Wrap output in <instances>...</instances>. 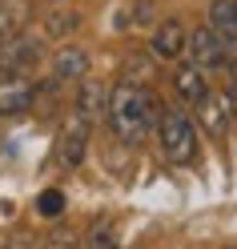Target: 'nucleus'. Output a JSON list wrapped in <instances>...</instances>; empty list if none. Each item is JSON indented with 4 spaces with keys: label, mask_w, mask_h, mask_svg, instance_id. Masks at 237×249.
Listing matches in <instances>:
<instances>
[{
    "label": "nucleus",
    "mask_w": 237,
    "mask_h": 249,
    "mask_svg": "<svg viewBox=\"0 0 237 249\" xmlns=\"http://www.w3.org/2000/svg\"><path fill=\"white\" fill-rule=\"evenodd\" d=\"M28 24V0H0V40Z\"/></svg>",
    "instance_id": "nucleus-13"
},
{
    "label": "nucleus",
    "mask_w": 237,
    "mask_h": 249,
    "mask_svg": "<svg viewBox=\"0 0 237 249\" xmlns=\"http://www.w3.org/2000/svg\"><path fill=\"white\" fill-rule=\"evenodd\" d=\"M173 89H177V97L197 105L205 92H209V76H205L197 65H177V72H173Z\"/></svg>",
    "instance_id": "nucleus-11"
},
{
    "label": "nucleus",
    "mask_w": 237,
    "mask_h": 249,
    "mask_svg": "<svg viewBox=\"0 0 237 249\" xmlns=\"http://www.w3.org/2000/svg\"><path fill=\"white\" fill-rule=\"evenodd\" d=\"M185 24L181 20H165V24H157L153 28V40H149V53L157 60H177L181 49H185Z\"/></svg>",
    "instance_id": "nucleus-10"
},
{
    "label": "nucleus",
    "mask_w": 237,
    "mask_h": 249,
    "mask_svg": "<svg viewBox=\"0 0 237 249\" xmlns=\"http://www.w3.org/2000/svg\"><path fill=\"white\" fill-rule=\"evenodd\" d=\"M225 69H229V97L237 105V36H225Z\"/></svg>",
    "instance_id": "nucleus-18"
},
{
    "label": "nucleus",
    "mask_w": 237,
    "mask_h": 249,
    "mask_svg": "<svg viewBox=\"0 0 237 249\" xmlns=\"http://www.w3.org/2000/svg\"><path fill=\"white\" fill-rule=\"evenodd\" d=\"M81 24H85V17H81L76 8H56V12H49V17H44L40 36H49V40H65V36H73Z\"/></svg>",
    "instance_id": "nucleus-12"
},
{
    "label": "nucleus",
    "mask_w": 237,
    "mask_h": 249,
    "mask_svg": "<svg viewBox=\"0 0 237 249\" xmlns=\"http://www.w3.org/2000/svg\"><path fill=\"white\" fill-rule=\"evenodd\" d=\"M44 249H81V241H76V233H73V229L53 225V233L44 237Z\"/></svg>",
    "instance_id": "nucleus-17"
},
{
    "label": "nucleus",
    "mask_w": 237,
    "mask_h": 249,
    "mask_svg": "<svg viewBox=\"0 0 237 249\" xmlns=\"http://www.w3.org/2000/svg\"><path fill=\"white\" fill-rule=\"evenodd\" d=\"M185 44H189V65H197L205 76L225 69V36L213 33L209 24H205V28H193V33L185 36Z\"/></svg>",
    "instance_id": "nucleus-4"
},
{
    "label": "nucleus",
    "mask_w": 237,
    "mask_h": 249,
    "mask_svg": "<svg viewBox=\"0 0 237 249\" xmlns=\"http://www.w3.org/2000/svg\"><path fill=\"white\" fill-rule=\"evenodd\" d=\"M81 249H117V229L109 221H92V229L85 233Z\"/></svg>",
    "instance_id": "nucleus-15"
},
{
    "label": "nucleus",
    "mask_w": 237,
    "mask_h": 249,
    "mask_svg": "<svg viewBox=\"0 0 237 249\" xmlns=\"http://www.w3.org/2000/svg\"><path fill=\"white\" fill-rule=\"evenodd\" d=\"M40 56H44V36L40 33L20 28V33L0 40V72H28L33 65H40Z\"/></svg>",
    "instance_id": "nucleus-3"
},
{
    "label": "nucleus",
    "mask_w": 237,
    "mask_h": 249,
    "mask_svg": "<svg viewBox=\"0 0 237 249\" xmlns=\"http://www.w3.org/2000/svg\"><path fill=\"white\" fill-rule=\"evenodd\" d=\"M209 28L221 36H237V0H213L209 4Z\"/></svg>",
    "instance_id": "nucleus-14"
},
{
    "label": "nucleus",
    "mask_w": 237,
    "mask_h": 249,
    "mask_svg": "<svg viewBox=\"0 0 237 249\" xmlns=\"http://www.w3.org/2000/svg\"><path fill=\"white\" fill-rule=\"evenodd\" d=\"M36 105V85L28 72H0V117H20Z\"/></svg>",
    "instance_id": "nucleus-5"
},
{
    "label": "nucleus",
    "mask_w": 237,
    "mask_h": 249,
    "mask_svg": "<svg viewBox=\"0 0 237 249\" xmlns=\"http://www.w3.org/2000/svg\"><path fill=\"white\" fill-rule=\"evenodd\" d=\"M109 121H113V129L121 141H145L149 129H153V121H157V108H153V97H149V89L145 85H137V81H125L121 89L109 92Z\"/></svg>",
    "instance_id": "nucleus-1"
},
{
    "label": "nucleus",
    "mask_w": 237,
    "mask_h": 249,
    "mask_svg": "<svg viewBox=\"0 0 237 249\" xmlns=\"http://www.w3.org/2000/svg\"><path fill=\"white\" fill-rule=\"evenodd\" d=\"M229 129H233V145H237V105H233V124Z\"/></svg>",
    "instance_id": "nucleus-19"
},
{
    "label": "nucleus",
    "mask_w": 237,
    "mask_h": 249,
    "mask_svg": "<svg viewBox=\"0 0 237 249\" xmlns=\"http://www.w3.org/2000/svg\"><path fill=\"white\" fill-rule=\"evenodd\" d=\"M153 129H157V141H161V153L169 165H177V169L197 165V124L189 121V113L169 105L157 113Z\"/></svg>",
    "instance_id": "nucleus-2"
},
{
    "label": "nucleus",
    "mask_w": 237,
    "mask_h": 249,
    "mask_svg": "<svg viewBox=\"0 0 237 249\" xmlns=\"http://www.w3.org/2000/svg\"><path fill=\"white\" fill-rule=\"evenodd\" d=\"M197 124L209 137H225L229 124H233V97L229 92H205V97L197 101Z\"/></svg>",
    "instance_id": "nucleus-6"
},
{
    "label": "nucleus",
    "mask_w": 237,
    "mask_h": 249,
    "mask_svg": "<svg viewBox=\"0 0 237 249\" xmlns=\"http://www.w3.org/2000/svg\"><path fill=\"white\" fill-rule=\"evenodd\" d=\"M89 76V53L81 44H60L56 56H53V81H65V85H76Z\"/></svg>",
    "instance_id": "nucleus-9"
},
{
    "label": "nucleus",
    "mask_w": 237,
    "mask_h": 249,
    "mask_svg": "<svg viewBox=\"0 0 237 249\" xmlns=\"http://www.w3.org/2000/svg\"><path fill=\"white\" fill-rule=\"evenodd\" d=\"M85 149H89V121L73 117L65 124V133H60V141H56V165L60 169H76L85 161Z\"/></svg>",
    "instance_id": "nucleus-7"
},
{
    "label": "nucleus",
    "mask_w": 237,
    "mask_h": 249,
    "mask_svg": "<svg viewBox=\"0 0 237 249\" xmlns=\"http://www.w3.org/2000/svg\"><path fill=\"white\" fill-rule=\"evenodd\" d=\"M105 108H109V92L101 81H81V89H76V97H73V117H81L89 124H97L105 117Z\"/></svg>",
    "instance_id": "nucleus-8"
},
{
    "label": "nucleus",
    "mask_w": 237,
    "mask_h": 249,
    "mask_svg": "<svg viewBox=\"0 0 237 249\" xmlns=\"http://www.w3.org/2000/svg\"><path fill=\"white\" fill-rule=\"evenodd\" d=\"M36 213H40V217H60V213H65V193H60V189L40 193V197H36Z\"/></svg>",
    "instance_id": "nucleus-16"
}]
</instances>
